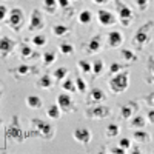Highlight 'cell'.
<instances>
[{
	"mask_svg": "<svg viewBox=\"0 0 154 154\" xmlns=\"http://www.w3.org/2000/svg\"><path fill=\"white\" fill-rule=\"evenodd\" d=\"M108 86L114 94H120V93L126 91L128 86H130V71L122 69L120 72L111 75L108 80Z\"/></svg>",
	"mask_w": 154,
	"mask_h": 154,
	"instance_id": "cell-1",
	"label": "cell"
},
{
	"mask_svg": "<svg viewBox=\"0 0 154 154\" xmlns=\"http://www.w3.org/2000/svg\"><path fill=\"white\" fill-rule=\"evenodd\" d=\"M152 28H154V22H152V20L143 23L142 26L136 31V34L133 35V40H131L133 46H136L139 51L143 49L145 45L149 42V31H151Z\"/></svg>",
	"mask_w": 154,
	"mask_h": 154,
	"instance_id": "cell-2",
	"label": "cell"
},
{
	"mask_svg": "<svg viewBox=\"0 0 154 154\" xmlns=\"http://www.w3.org/2000/svg\"><path fill=\"white\" fill-rule=\"evenodd\" d=\"M114 5H116V9H117V16H119L120 23L125 28H128L133 23V17H134L133 9L128 6L123 0H114Z\"/></svg>",
	"mask_w": 154,
	"mask_h": 154,
	"instance_id": "cell-3",
	"label": "cell"
},
{
	"mask_svg": "<svg viewBox=\"0 0 154 154\" xmlns=\"http://www.w3.org/2000/svg\"><path fill=\"white\" fill-rule=\"evenodd\" d=\"M6 23L8 26L16 31V32H20L22 28H23V23H25V14L20 8H12L9 12H8V17H6Z\"/></svg>",
	"mask_w": 154,
	"mask_h": 154,
	"instance_id": "cell-4",
	"label": "cell"
},
{
	"mask_svg": "<svg viewBox=\"0 0 154 154\" xmlns=\"http://www.w3.org/2000/svg\"><path fill=\"white\" fill-rule=\"evenodd\" d=\"M31 126L37 136H42L43 139H53L54 137V126L49 122L42 119H31Z\"/></svg>",
	"mask_w": 154,
	"mask_h": 154,
	"instance_id": "cell-5",
	"label": "cell"
},
{
	"mask_svg": "<svg viewBox=\"0 0 154 154\" xmlns=\"http://www.w3.org/2000/svg\"><path fill=\"white\" fill-rule=\"evenodd\" d=\"M111 108L106 106V105H89V108L85 111V116L91 120H103V119H108L111 116Z\"/></svg>",
	"mask_w": 154,
	"mask_h": 154,
	"instance_id": "cell-6",
	"label": "cell"
},
{
	"mask_svg": "<svg viewBox=\"0 0 154 154\" xmlns=\"http://www.w3.org/2000/svg\"><path fill=\"white\" fill-rule=\"evenodd\" d=\"M6 137L17 140V142H22L23 139V131L20 128V122H19V116H14L12 120L9 122V125L6 126Z\"/></svg>",
	"mask_w": 154,
	"mask_h": 154,
	"instance_id": "cell-7",
	"label": "cell"
},
{
	"mask_svg": "<svg viewBox=\"0 0 154 154\" xmlns=\"http://www.w3.org/2000/svg\"><path fill=\"white\" fill-rule=\"evenodd\" d=\"M45 28V20L43 16L38 9H32L31 11V17H29V25L28 29L29 31H42Z\"/></svg>",
	"mask_w": 154,
	"mask_h": 154,
	"instance_id": "cell-8",
	"label": "cell"
},
{
	"mask_svg": "<svg viewBox=\"0 0 154 154\" xmlns=\"http://www.w3.org/2000/svg\"><path fill=\"white\" fill-rule=\"evenodd\" d=\"M57 105L62 109V112H72V111H75V106H74V102H72L71 96L65 94V93H62V94L57 96Z\"/></svg>",
	"mask_w": 154,
	"mask_h": 154,
	"instance_id": "cell-9",
	"label": "cell"
},
{
	"mask_svg": "<svg viewBox=\"0 0 154 154\" xmlns=\"http://www.w3.org/2000/svg\"><path fill=\"white\" fill-rule=\"evenodd\" d=\"M97 20H99V23L102 25V26H112V25L117 23L116 16L112 14L111 11H108V9H99Z\"/></svg>",
	"mask_w": 154,
	"mask_h": 154,
	"instance_id": "cell-10",
	"label": "cell"
},
{
	"mask_svg": "<svg viewBox=\"0 0 154 154\" xmlns=\"http://www.w3.org/2000/svg\"><path fill=\"white\" fill-rule=\"evenodd\" d=\"M105 100H106V94L100 88H93L88 93V99H86L88 105H99V103H103Z\"/></svg>",
	"mask_w": 154,
	"mask_h": 154,
	"instance_id": "cell-11",
	"label": "cell"
},
{
	"mask_svg": "<svg viewBox=\"0 0 154 154\" xmlns=\"http://www.w3.org/2000/svg\"><path fill=\"white\" fill-rule=\"evenodd\" d=\"M72 137H74L79 143L88 145L89 142H91V139H93V134H91V131H89V130H86V128L79 126V128H75V130H74Z\"/></svg>",
	"mask_w": 154,
	"mask_h": 154,
	"instance_id": "cell-12",
	"label": "cell"
},
{
	"mask_svg": "<svg viewBox=\"0 0 154 154\" xmlns=\"http://www.w3.org/2000/svg\"><path fill=\"white\" fill-rule=\"evenodd\" d=\"M14 48H16V42L11 37L8 35L0 37V56L2 57H8V54L14 51Z\"/></svg>",
	"mask_w": 154,
	"mask_h": 154,
	"instance_id": "cell-13",
	"label": "cell"
},
{
	"mask_svg": "<svg viewBox=\"0 0 154 154\" xmlns=\"http://www.w3.org/2000/svg\"><path fill=\"white\" fill-rule=\"evenodd\" d=\"M35 71H37V68H34V66H29V65H19L17 68H14V69H9L8 72L14 75L17 80H20L22 77H25V75H29V74H32V72H35Z\"/></svg>",
	"mask_w": 154,
	"mask_h": 154,
	"instance_id": "cell-14",
	"label": "cell"
},
{
	"mask_svg": "<svg viewBox=\"0 0 154 154\" xmlns=\"http://www.w3.org/2000/svg\"><path fill=\"white\" fill-rule=\"evenodd\" d=\"M86 53L88 54H97L99 51L102 49V35L100 34H96L89 38V42L86 43Z\"/></svg>",
	"mask_w": 154,
	"mask_h": 154,
	"instance_id": "cell-15",
	"label": "cell"
},
{
	"mask_svg": "<svg viewBox=\"0 0 154 154\" xmlns=\"http://www.w3.org/2000/svg\"><path fill=\"white\" fill-rule=\"evenodd\" d=\"M134 109H137V105L134 102H128L126 105H123L120 108V119L122 120H130L134 116Z\"/></svg>",
	"mask_w": 154,
	"mask_h": 154,
	"instance_id": "cell-16",
	"label": "cell"
},
{
	"mask_svg": "<svg viewBox=\"0 0 154 154\" xmlns=\"http://www.w3.org/2000/svg\"><path fill=\"white\" fill-rule=\"evenodd\" d=\"M123 43V35L120 31H111L108 34V46L109 48H119Z\"/></svg>",
	"mask_w": 154,
	"mask_h": 154,
	"instance_id": "cell-17",
	"label": "cell"
},
{
	"mask_svg": "<svg viewBox=\"0 0 154 154\" xmlns=\"http://www.w3.org/2000/svg\"><path fill=\"white\" fill-rule=\"evenodd\" d=\"M54 85V80H53V75L49 74H42L38 77V80L35 82V86H38L40 89H51Z\"/></svg>",
	"mask_w": 154,
	"mask_h": 154,
	"instance_id": "cell-18",
	"label": "cell"
},
{
	"mask_svg": "<svg viewBox=\"0 0 154 154\" xmlns=\"http://www.w3.org/2000/svg\"><path fill=\"white\" fill-rule=\"evenodd\" d=\"M130 126L136 128V130H143V128L146 126V119L143 117V116H140V114H137L136 117L133 116V117L130 119Z\"/></svg>",
	"mask_w": 154,
	"mask_h": 154,
	"instance_id": "cell-19",
	"label": "cell"
},
{
	"mask_svg": "<svg viewBox=\"0 0 154 154\" xmlns=\"http://www.w3.org/2000/svg\"><path fill=\"white\" fill-rule=\"evenodd\" d=\"M133 139L136 140L137 143H146V142L151 140V134L143 131V130H137V131L133 133Z\"/></svg>",
	"mask_w": 154,
	"mask_h": 154,
	"instance_id": "cell-20",
	"label": "cell"
},
{
	"mask_svg": "<svg viewBox=\"0 0 154 154\" xmlns=\"http://www.w3.org/2000/svg\"><path fill=\"white\" fill-rule=\"evenodd\" d=\"M146 71H148V75H146L145 82L152 85L154 83V56H149L146 60Z\"/></svg>",
	"mask_w": 154,
	"mask_h": 154,
	"instance_id": "cell-21",
	"label": "cell"
},
{
	"mask_svg": "<svg viewBox=\"0 0 154 154\" xmlns=\"http://www.w3.org/2000/svg\"><path fill=\"white\" fill-rule=\"evenodd\" d=\"M43 105V102L42 99L38 97V96H28L26 97V106L31 108V109H40Z\"/></svg>",
	"mask_w": 154,
	"mask_h": 154,
	"instance_id": "cell-22",
	"label": "cell"
},
{
	"mask_svg": "<svg viewBox=\"0 0 154 154\" xmlns=\"http://www.w3.org/2000/svg\"><path fill=\"white\" fill-rule=\"evenodd\" d=\"M42 5H43V9L48 14H56V11L59 8L57 0H42Z\"/></svg>",
	"mask_w": 154,
	"mask_h": 154,
	"instance_id": "cell-23",
	"label": "cell"
},
{
	"mask_svg": "<svg viewBox=\"0 0 154 154\" xmlns=\"http://www.w3.org/2000/svg\"><path fill=\"white\" fill-rule=\"evenodd\" d=\"M77 19H79V23H82V25H89L93 22V12L89 9H83L79 12V17Z\"/></svg>",
	"mask_w": 154,
	"mask_h": 154,
	"instance_id": "cell-24",
	"label": "cell"
},
{
	"mask_svg": "<svg viewBox=\"0 0 154 154\" xmlns=\"http://www.w3.org/2000/svg\"><path fill=\"white\" fill-rule=\"evenodd\" d=\"M119 133H120V128H119L117 123H109V125L106 126V130H105L106 139H114V137H117Z\"/></svg>",
	"mask_w": 154,
	"mask_h": 154,
	"instance_id": "cell-25",
	"label": "cell"
},
{
	"mask_svg": "<svg viewBox=\"0 0 154 154\" xmlns=\"http://www.w3.org/2000/svg\"><path fill=\"white\" fill-rule=\"evenodd\" d=\"M38 57V56H40V54H38V53H34V51L28 46V45H23L22 46V49H20V57L23 59V60H28V59H34V57Z\"/></svg>",
	"mask_w": 154,
	"mask_h": 154,
	"instance_id": "cell-26",
	"label": "cell"
},
{
	"mask_svg": "<svg viewBox=\"0 0 154 154\" xmlns=\"http://www.w3.org/2000/svg\"><path fill=\"white\" fill-rule=\"evenodd\" d=\"M120 56H122V57H123V60H125V62H128V63L137 62V56H136V53H134L133 49L123 48V49L120 51Z\"/></svg>",
	"mask_w": 154,
	"mask_h": 154,
	"instance_id": "cell-27",
	"label": "cell"
},
{
	"mask_svg": "<svg viewBox=\"0 0 154 154\" xmlns=\"http://www.w3.org/2000/svg\"><path fill=\"white\" fill-rule=\"evenodd\" d=\"M60 114H62V109L59 108L57 103H56V105H51V106L46 109V116H48L49 119H53V120L60 119Z\"/></svg>",
	"mask_w": 154,
	"mask_h": 154,
	"instance_id": "cell-28",
	"label": "cell"
},
{
	"mask_svg": "<svg viewBox=\"0 0 154 154\" xmlns=\"http://www.w3.org/2000/svg\"><path fill=\"white\" fill-rule=\"evenodd\" d=\"M53 34L56 37H66L69 34V28L65 25H54L53 26Z\"/></svg>",
	"mask_w": 154,
	"mask_h": 154,
	"instance_id": "cell-29",
	"label": "cell"
},
{
	"mask_svg": "<svg viewBox=\"0 0 154 154\" xmlns=\"http://www.w3.org/2000/svg\"><path fill=\"white\" fill-rule=\"evenodd\" d=\"M103 69H105V63H103V60L102 59H96L94 60V63H93V74H94V77H99L102 72H103Z\"/></svg>",
	"mask_w": 154,
	"mask_h": 154,
	"instance_id": "cell-30",
	"label": "cell"
},
{
	"mask_svg": "<svg viewBox=\"0 0 154 154\" xmlns=\"http://www.w3.org/2000/svg\"><path fill=\"white\" fill-rule=\"evenodd\" d=\"M68 68L66 66H60V68H56V71L53 72V79H56V80H63V79H66L68 77Z\"/></svg>",
	"mask_w": 154,
	"mask_h": 154,
	"instance_id": "cell-31",
	"label": "cell"
},
{
	"mask_svg": "<svg viewBox=\"0 0 154 154\" xmlns=\"http://www.w3.org/2000/svg\"><path fill=\"white\" fill-rule=\"evenodd\" d=\"M62 89H63V91H68V93H74V91H77L75 82L66 77V79H63V82H62Z\"/></svg>",
	"mask_w": 154,
	"mask_h": 154,
	"instance_id": "cell-32",
	"label": "cell"
},
{
	"mask_svg": "<svg viewBox=\"0 0 154 154\" xmlns=\"http://www.w3.org/2000/svg\"><path fill=\"white\" fill-rule=\"evenodd\" d=\"M42 57H43V65H45V66L53 65V63L56 62V59H57V56H56L54 51H46Z\"/></svg>",
	"mask_w": 154,
	"mask_h": 154,
	"instance_id": "cell-33",
	"label": "cell"
},
{
	"mask_svg": "<svg viewBox=\"0 0 154 154\" xmlns=\"http://www.w3.org/2000/svg\"><path fill=\"white\" fill-rule=\"evenodd\" d=\"M59 51L62 53V56H71L74 53V46L68 42H63V43L59 45Z\"/></svg>",
	"mask_w": 154,
	"mask_h": 154,
	"instance_id": "cell-34",
	"label": "cell"
},
{
	"mask_svg": "<svg viewBox=\"0 0 154 154\" xmlns=\"http://www.w3.org/2000/svg\"><path fill=\"white\" fill-rule=\"evenodd\" d=\"M74 82H75L77 93H80V94H86V89H88V88H86V82L82 79V77H80V75H77Z\"/></svg>",
	"mask_w": 154,
	"mask_h": 154,
	"instance_id": "cell-35",
	"label": "cell"
},
{
	"mask_svg": "<svg viewBox=\"0 0 154 154\" xmlns=\"http://www.w3.org/2000/svg\"><path fill=\"white\" fill-rule=\"evenodd\" d=\"M77 66H79L80 71L85 72V74H89L93 71V63H89L86 60H79V62H77Z\"/></svg>",
	"mask_w": 154,
	"mask_h": 154,
	"instance_id": "cell-36",
	"label": "cell"
},
{
	"mask_svg": "<svg viewBox=\"0 0 154 154\" xmlns=\"http://www.w3.org/2000/svg\"><path fill=\"white\" fill-rule=\"evenodd\" d=\"M69 3H71V0H57V5H59L63 11H65L66 16H71V14H72V9H71Z\"/></svg>",
	"mask_w": 154,
	"mask_h": 154,
	"instance_id": "cell-37",
	"label": "cell"
},
{
	"mask_svg": "<svg viewBox=\"0 0 154 154\" xmlns=\"http://www.w3.org/2000/svg\"><path fill=\"white\" fill-rule=\"evenodd\" d=\"M32 43H34V46H37V48L45 46V45H46V35H43V34L34 35V37H32Z\"/></svg>",
	"mask_w": 154,
	"mask_h": 154,
	"instance_id": "cell-38",
	"label": "cell"
},
{
	"mask_svg": "<svg viewBox=\"0 0 154 154\" xmlns=\"http://www.w3.org/2000/svg\"><path fill=\"white\" fill-rule=\"evenodd\" d=\"M119 146H122L126 152H130V149H131V146H133V142L128 137H122L120 140H119Z\"/></svg>",
	"mask_w": 154,
	"mask_h": 154,
	"instance_id": "cell-39",
	"label": "cell"
},
{
	"mask_svg": "<svg viewBox=\"0 0 154 154\" xmlns=\"http://www.w3.org/2000/svg\"><path fill=\"white\" fill-rule=\"evenodd\" d=\"M123 69V65L119 62H112L111 63V66H109V75H114V74H117Z\"/></svg>",
	"mask_w": 154,
	"mask_h": 154,
	"instance_id": "cell-40",
	"label": "cell"
},
{
	"mask_svg": "<svg viewBox=\"0 0 154 154\" xmlns=\"http://www.w3.org/2000/svg\"><path fill=\"white\" fill-rule=\"evenodd\" d=\"M134 3H136V6L139 8V11H146V8H148V3H149V0H134Z\"/></svg>",
	"mask_w": 154,
	"mask_h": 154,
	"instance_id": "cell-41",
	"label": "cell"
},
{
	"mask_svg": "<svg viewBox=\"0 0 154 154\" xmlns=\"http://www.w3.org/2000/svg\"><path fill=\"white\" fill-rule=\"evenodd\" d=\"M8 8L5 6V5H0V22H3V20H6V17H8Z\"/></svg>",
	"mask_w": 154,
	"mask_h": 154,
	"instance_id": "cell-42",
	"label": "cell"
},
{
	"mask_svg": "<svg viewBox=\"0 0 154 154\" xmlns=\"http://www.w3.org/2000/svg\"><path fill=\"white\" fill-rule=\"evenodd\" d=\"M109 152H114V154H126V151L122 148V146H112L109 149Z\"/></svg>",
	"mask_w": 154,
	"mask_h": 154,
	"instance_id": "cell-43",
	"label": "cell"
},
{
	"mask_svg": "<svg viewBox=\"0 0 154 154\" xmlns=\"http://www.w3.org/2000/svg\"><path fill=\"white\" fill-rule=\"evenodd\" d=\"M145 100H146V103H148L149 106H152V108H154V93H151L149 96H146V99H145Z\"/></svg>",
	"mask_w": 154,
	"mask_h": 154,
	"instance_id": "cell-44",
	"label": "cell"
},
{
	"mask_svg": "<svg viewBox=\"0 0 154 154\" xmlns=\"http://www.w3.org/2000/svg\"><path fill=\"white\" fill-rule=\"evenodd\" d=\"M148 122L154 125V109H149L148 111Z\"/></svg>",
	"mask_w": 154,
	"mask_h": 154,
	"instance_id": "cell-45",
	"label": "cell"
},
{
	"mask_svg": "<svg viewBox=\"0 0 154 154\" xmlns=\"http://www.w3.org/2000/svg\"><path fill=\"white\" fill-rule=\"evenodd\" d=\"M109 2V0H93V3H96V5H106Z\"/></svg>",
	"mask_w": 154,
	"mask_h": 154,
	"instance_id": "cell-46",
	"label": "cell"
},
{
	"mask_svg": "<svg viewBox=\"0 0 154 154\" xmlns=\"http://www.w3.org/2000/svg\"><path fill=\"white\" fill-rule=\"evenodd\" d=\"M71 2H77V0H71Z\"/></svg>",
	"mask_w": 154,
	"mask_h": 154,
	"instance_id": "cell-47",
	"label": "cell"
},
{
	"mask_svg": "<svg viewBox=\"0 0 154 154\" xmlns=\"http://www.w3.org/2000/svg\"><path fill=\"white\" fill-rule=\"evenodd\" d=\"M0 91H2V86H0Z\"/></svg>",
	"mask_w": 154,
	"mask_h": 154,
	"instance_id": "cell-48",
	"label": "cell"
},
{
	"mask_svg": "<svg viewBox=\"0 0 154 154\" xmlns=\"http://www.w3.org/2000/svg\"><path fill=\"white\" fill-rule=\"evenodd\" d=\"M6 2H11V0H6Z\"/></svg>",
	"mask_w": 154,
	"mask_h": 154,
	"instance_id": "cell-49",
	"label": "cell"
}]
</instances>
